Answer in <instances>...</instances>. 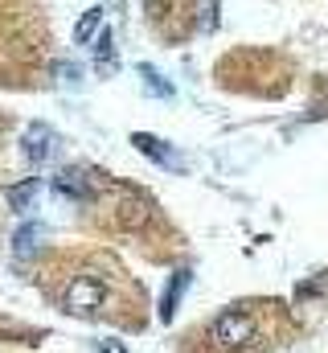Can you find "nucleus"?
<instances>
[{"instance_id": "nucleus-11", "label": "nucleus", "mask_w": 328, "mask_h": 353, "mask_svg": "<svg viewBox=\"0 0 328 353\" xmlns=\"http://www.w3.org/2000/svg\"><path fill=\"white\" fill-rule=\"evenodd\" d=\"M103 29V8L94 4V8H86L79 17V25H74V41H94V33Z\"/></svg>"}, {"instance_id": "nucleus-12", "label": "nucleus", "mask_w": 328, "mask_h": 353, "mask_svg": "<svg viewBox=\"0 0 328 353\" xmlns=\"http://www.w3.org/2000/svg\"><path fill=\"white\" fill-rule=\"evenodd\" d=\"M140 79H144V90L152 94V99H172V87L164 83L161 74L152 70V66H140Z\"/></svg>"}, {"instance_id": "nucleus-8", "label": "nucleus", "mask_w": 328, "mask_h": 353, "mask_svg": "<svg viewBox=\"0 0 328 353\" xmlns=\"http://www.w3.org/2000/svg\"><path fill=\"white\" fill-rule=\"evenodd\" d=\"M90 50H94V70H99L103 79H111L119 62H115V33H111L107 25L94 33V46H90Z\"/></svg>"}, {"instance_id": "nucleus-5", "label": "nucleus", "mask_w": 328, "mask_h": 353, "mask_svg": "<svg viewBox=\"0 0 328 353\" xmlns=\"http://www.w3.org/2000/svg\"><path fill=\"white\" fill-rule=\"evenodd\" d=\"M189 279H193V271H189V267H176V271L168 275V283H164V292H161V308H156L164 325L176 316V308H181V296L189 292Z\"/></svg>"}, {"instance_id": "nucleus-1", "label": "nucleus", "mask_w": 328, "mask_h": 353, "mask_svg": "<svg viewBox=\"0 0 328 353\" xmlns=\"http://www.w3.org/2000/svg\"><path fill=\"white\" fill-rule=\"evenodd\" d=\"M254 333H258V321L243 312V308H226L222 316H214V325H209V341L218 345V350H246L250 341H254Z\"/></svg>"}, {"instance_id": "nucleus-4", "label": "nucleus", "mask_w": 328, "mask_h": 353, "mask_svg": "<svg viewBox=\"0 0 328 353\" xmlns=\"http://www.w3.org/2000/svg\"><path fill=\"white\" fill-rule=\"evenodd\" d=\"M21 152H25V161H29L33 169L45 165V161H54V157H58V136H54V128L33 123V128L21 136Z\"/></svg>"}, {"instance_id": "nucleus-9", "label": "nucleus", "mask_w": 328, "mask_h": 353, "mask_svg": "<svg viewBox=\"0 0 328 353\" xmlns=\"http://www.w3.org/2000/svg\"><path fill=\"white\" fill-rule=\"evenodd\" d=\"M37 193H41V176H25V181H17V185L4 189V201H8V210L25 214V210H33Z\"/></svg>"}, {"instance_id": "nucleus-14", "label": "nucleus", "mask_w": 328, "mask_h": 353, "mask_svg": "<svg viewBox=\"0 0 328 353\" xmlns=\"http://www.w3.org/2000/svg\"><path fill=\"white\" fill-rule=\"evenodd\" d=\"M99 353H127V345L115 341V337H107V341H99Z\"/></svg>"}, {"instance_id": "nucleus-3", "label": "nucleus", "mask_w": 328, "mask_h": 353, "mask_svg": "<svg viewBox=\"0 0 328 353\" xmlns=\"http://www.w3.org/2000/svg\"><path fill=\"white\" fill-rule=\"evenodd\" d=\"M132 148H136V152H144L152 165H161V169H168V173H185V169H189V165H185V157H181L168 140H161V136L132 132Z\"/></svg>"}, {"instance_id": "nucleus-7", "label": "nucleus", "mask_w": 328, "mask_h": 353, "mask_svg": "<svg viewBox=\"0 0 328 353\" xmlns=\"http://www.w3.org/2000/svg\"><path fill=\"white\" fill-rule=\"evenodd\" d=\"M41 239H45V226H41V222H21L17 234H12V255H17L21 263L33 259V255L41 251Z\"/></svg>"}, {"instance_id": "nucleus-13", "label": "nucleus", "mask_w": 328, "mask_h": 353, "mask_svg": "<svg viewBox=\"0 0 328 353\" xmlns=\"http://www.w3.org/2000/svg\"><path fill=\"white\" fill-rule=\"evenodd\" d=\"M58 79H62V83H70V87H79V83H82V66H79V62H62V66H58Z\"/></svg>"}, {"instance_id": "nucleus-10", "label": "nucleus", "mask_w": 328, "mask_h": 353, "mask_svg": "<svg viewBox=\"0 0 328 353\" xmlns=\"http://www.w3.org/2000/svg\"><path fill=\"white\" fill-rule=\"evenodd\" d=\"M148 214H152V210H148V201H144V197H127V201L119 205V222H123V226H132V230H140V226L148 222Z\"/></svg>"}, {"instance_id": "nucleus-15", "label": "nucleus", "mask_w": 328, "mask_h": 353, "mask_svg": "<svg viewBox=\"0 0 328 353\" xmlns=\"http://www.w3.org/2000/svg\"><path fill=\"white\" fill-rule=\"evenodd\" d=\"M214 25H218V4H205V21H201V29L209 33Z\"/></svg>"}, {"instance_id": "nucleus-2", "label": "nucleus", "mask_w": 328, "mask_h": 353, "mask_svg": "<svg viewBox=\"0 0 328 353\" xmlns=\"http://www.w3.org/2000/svg\"><path fill=\"white\" fill-rule=\"evenodd\" d=\"M107 300V283L99 275H74L62 292V308L74 312V316H86V312H99Z\"/></svg>"}, {"instance_id": "nucleus-6", "label": "nucleus", "mask_w": 328, "mask_h": 353, "mask_svg": "<svg viewBox=\"0 0 328 353\" xmlns=\"http://www.w3.org/2000/svg\"><path fill=\"white\" fill-rule=\"evenodd\" d=\"M54 193L66 197V201H90L94 185H90V176L82 173V169H62V173L54 176Z\"/></svg>"}]
</instances>
